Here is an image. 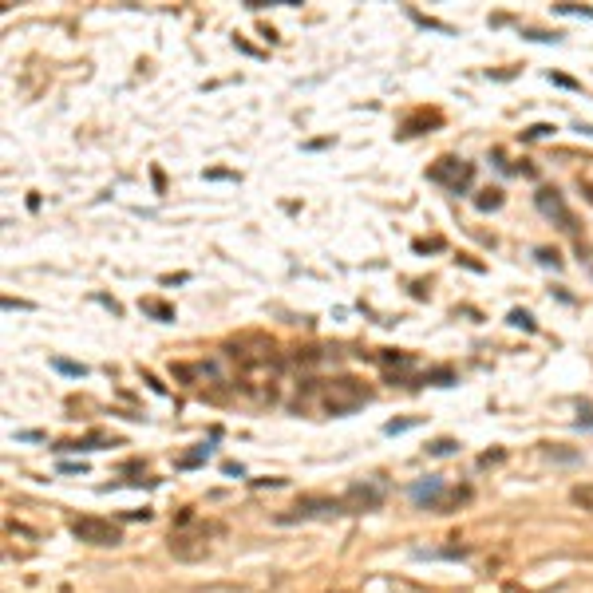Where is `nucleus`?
Segmentation results:
<instances>
[{
  "label": "nucleus",
  "mask_w": 593,
  "mask_h": 593,
  "mask_svg": "<svg viewBox=\"0 0 593 593\" xmlns=\"http://www.w3.org/2000/svg\"><path fill=\"white\" fill-rule=\"evenodd\" d=\"M475 206L479 210H498L502 206V190H483L479 198H475Z\"/></svg>",
  "instance_id": "12"
},
{
  "label": "nucleus",
  "mask_w": 593,
  "mask_h": 593,
  "mask_svg": "<svg viewBox=\"0 0 593 593\" xmlns=\"http://www.w3.org/2000/svg\"><path fill=\"white\" fill-rule=\"evenodd\" d=\"M139 309H143L146 316H155V321H174V309H170L167 301H155V297H143Z\"/></svg>",
  "instance_id": "9"
},
{
  "label": "nucleus",
  "mask_w": 593,
  "mask_h": 593,
  "mask_svg": "<svg viewBox=\"0 0 593 593\" xmlns=\"http://www.w3.org/2000/svg\"><path fill=\"white\" fill-rule=\"evenodd\" d=\"M56 368L68 376H84V364H72V360H56Z\"/></svg>",
  "instance_id": "15"
},
{
  "label": "nucleus",
  "mask_w": 593,
  "mask_h": 593,
  "mask_svg": "<svg viewBox=\"0 0 593 593\" xmlns=\"http://www.w3.org/2000/svg\"><path fill=\"white\" fill-rule=\"evenodd\" d=\"M538 210H542L546 218L562 222V230H573V214L566 210V202H562V194H557V190H550V186L538 190Z\"/></svg>",
  "instance_id": "8"
},
{
  "label": "nucleus",
  "mask_w": 593,
  "mask_h": 593,
  "mask_svg": "<svg viewBox=\"0 0 593 593\" xmlns=\"http://www.w3.org/2000/svg\"><path fill=\"white\" fill-rule=\"evenodd\" d=\"M538 257H542V265H554V269H557V254H550V249H538Z\"/></svg>",
  "instance_id": "17"
},
{
  "label": "nucleus",
  "mask_w": 593,
  "mask_h": 593,
  "mask_svg": "<svg viewBox=\"0 0 593 593\" xmlns=\"http://www.w3.org/2000/svg\"><path fill=\"white\" fill-rule=\"evenodd\" d=\"M68 530H72L79 542H87V546H119L123 542L119 526L107 522V518H95V514H75V518L68 522Z\"/></svg>",
  "instance_id": "2"
},
{
  "label": "nucleus",
  "mask_w": 593,
  "mask_h": 593,
  "mask_svg": "<svg viewBox=\"0 0 593 593\" xmlns=\"http://www.w3.org/2000/svg\"><path fill=\"white\" fill-rule=\"evenodd\" d=\"M427 178L459 194L463 186H471V178H475V167H471V162H463V158H439L436 167L427 170Z\"/></svg>",
  "instance_id": "5"
},
{
  "label": "nucleus",
  "mask_w": 593,
  "mask_h": 593,
  "mask_svg": "<svg viewBox=\"0 0 593 593\" xmlns=\"http://www.w3.org/2000/svg\"><path fill=\"white\" fill-rule=\"evenodd\" d=\"M206 459H210V447L202 443V447H194V451H186V455H178V459H174V467L190 471V467H198V463H206Z\"/></svg>",
  "instance_id": "10"
},
{
  "label": "nucleus",
  "mask_w": 593,
  "mask_h": 593,
  "mask_svg": "<svg viewBox=\"0 0 593 593\" xmlns=\"http://www.w3.org/2000/svg\"><path fill=\"white\" fill-rule=\"evenodd\" d=\"M569 498H573V507L593 510V483H578L573 491H569Z\"/></svg>",
  "instance_id": "11"
},
{
  "label": "nucleus",
  "mask_w": 593,
  "mask_h": 593,
  "mask_svg": "<svg viewBox=\"0 0 593 593\" xmlns=\"http://www.w3.org/2000/svg\"><path fill=\"white\" fill-rule=\"evenodd\" d=\"M364 403H368V387H364L360 380H352V376L328 380V384L321 387V408H325L328 415H348V412H356V408H364Z\"/></svg>",
  "instance_id": "1"
},
{
  "label": "nucleus",
  "mask_w": 593,
  "mask_h": 593,
  "mask_svg": "<svg viewBox=\"0 0 593 593\" xmlns=\"http://www.w3.org/2000/svg\"><path fill=\"white\" fill-rule=\"evenodd\" d=\"M419 419H392V424H384L387 436H396V431H408V427H415Z\"/></svg>",
  "instance_id": "14"
},
{
  "label": "nucleus",
  "mask_w": 593,
  "mask_h": 593,
  "mask_svg": "<svg viewBox=\"0 0 593 593\" xmlns=\"http://www.w3.org/2000/svg\"><path fill=\"white\" fill-rule=\"evenodd\" d=\"M384 502V483L376 479H364V483H352L344 495H340V507L344 514H364V510H376Z\"/></svg>",
  "instance_id": "4"
},
{
  "label": "nucleus",
  "mask_w": 593,
  "mask_h": 593,
  "mask_svg": "<svg viewBox=\"0 0 593 593\" xmlns=\"http://www.w3.org/2000/svg\"><path fill=\"white\" fill-rule=\"evenodd\" d=\"M198 593H242V590H230V585H206V590H198Z\"/></svg>",
  "instance_id": "18"
},
{
  "label": "nucleus",
  "mask_w": 593,
  "mask_h": 593,
  "mask_svg": "<svg viewBox=\"0 0 593 593\" xmlns=\"http://www.w3.org/2000/svg\"><path fill=\"white\" fill-rule=\"evenodd\" d=\"M455 447H459L455 439H436V443H431V447H427V451H431V455H451V451H455Z\"/></svg>",
  "instance_id": "13"
},
{
  "label": "nucleus",
  "mask_w": 593,
  "mask_h": 593,
  "mask_svg": "<svg viewBox=\"0 0 593 593\" xmlns=\"http://www.w3.org/2000/svg\"><path fill=\"white\" fill-rule=\"evenodd\" d=\"M170 554L178 557V562H202V557L210 554V530L206 526H198V530H190V526H178V530H170Z\"/></svg>",
  "instance_id": "3"
},
{
  "label": "nucleus",
  "mask_w": 593,
  "mask_h": 593,
  "mask_svg": "<svg viewBox=\"0 0 593 593\" xmlns=\"http://www.w3.org/2000/svg\"><path fill=\"white\" fill-rule=\"evenodd\" d=\"M344 514L340 498H297L285 514H277V522H305V518H332Z\"/></svg>",
  "instance_id": "6"
},
{
  "label": "nucleus",
  "mask_w": 593,
  "mask_h": 593,
  "mask_svg": "<svg viewBox=\"0 0 593 593\" xmlns=\"http://www.w3.org/2000/svg\"><path fill=\"white\" fill-rule=\"evenodd\" d=\"M412 502L415 507H427V510H443V495H447V486L443 479H424V483H412Z\"/></svg>",
  "instance_id": "7"
},
{
  "label": "nucleus",
  "mask_w": 593,
  "mask_h": 593,
  "mask_svg": "<svg viewBox=\"0 0 593 593\" xmlns=\"http://www.w3.org/2000/svg\"><path fill=\"white\" fill-rule=\"evenodd\" d=\"M510 325H518V328H534L530 313H510Z\"/></svg>",
  "instance_id": "16"
}]
</instances>
